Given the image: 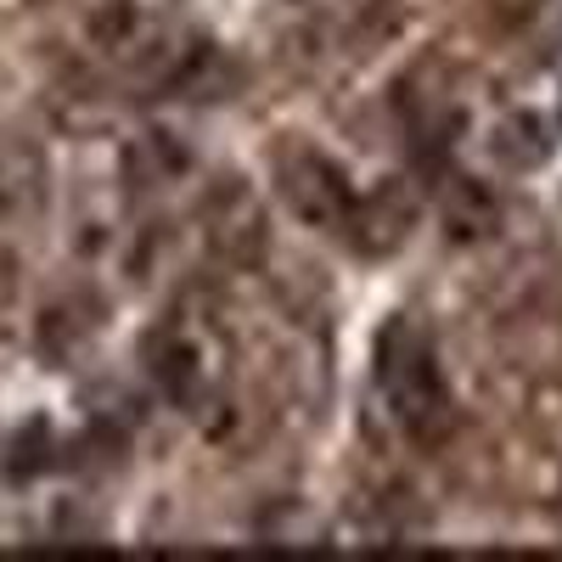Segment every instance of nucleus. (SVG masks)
Listing matches in <instances>:
<instances>
[{"label":"nucleus","instance_id":"nucleus-1","mask_svg":"<svg viewBox=\"0 0 562 562\" xmlns=\"http://www.w3.org/2000/svg\"><path fill=\"white\" fill-rule=\"evenodd\" d=\"M378 389L411 445H445L456 434V400L445 389V371L434 360V344L400 315L378 333Z\"/></svg>","mask_w":562,"mask_h":562},{"label":"nucleus","instance_id":"nucleus-2","mask_svg":"<svg viewBox=\"0 0 562 562\" xmlns=\"http://www.w3.org/2000/svg\"><path fill=\"white\" fill-rule=\"evenodd\" d=\"M276 186H281V198H288V209L299 220H310L315 231L349 237V225L360 214V198H355V186H349L338 158H326L315 147H288L276 158Z\"/></svg>","mask_w":562,"mask_h":562},{"label":"nucleus","instance_id":"nucleus-3","mask_svg":"<svg viewBox=\"0 0 562 562\" xmlns=\"http://www.w3.org/2000/svg\"><path fill=\"white\" fill-rule=\"evenodd\" d=\"M557 506H562V490H557Z\"/></svg>","mask_w":562,"mask_h":562}]
</instances>
